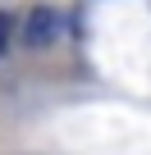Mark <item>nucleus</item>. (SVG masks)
Returning a JSON list of instances; mask_svg holds the SVG:
<instances>
[{
    "label": "nucleus",
    "mask_w": 151,
    "mask_h": 155,
    "mask_svg": "<svg viewBox=\"0 0 151 155\" xmlns=\"http://www.w3.org/2000/svg\"><path fill=\"white\" fill-rule=\"evenodd\" d=\"M55 37H60V14H55L50 5H37V9L28 14V23H23V41H28L32 50H46Z\"/></svg>",
    "instance_id": "nucleus-1"
},
{
    "label": "nucleus",
    "mask_w": 151,
    "mask_h": 155,
    "mask_svg": "<svg viewBox=\"0 0 151 155\" xmlns=\"http://www.w3.org/2000/svg\"><path fill=\"white\" fill-rule=\"evenodd\" d=\"M9 28H14V23H9V14H0V55L9 50Z\"/></svg>",
    "instance_id": "nucleus-2"
}]
</instances>
